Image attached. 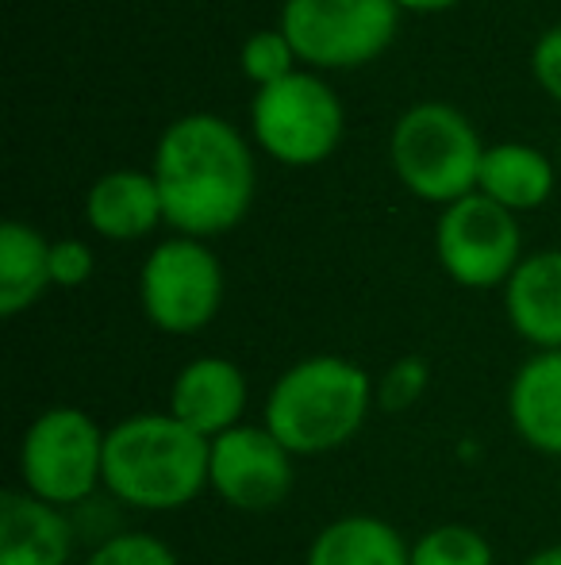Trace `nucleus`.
<instances>
[{"label":"nucleus","mask_w":561,"mask_h":565,"mask_svg":"<svg viewBox=\"0 0 561 565\" xmlns=\"http://www.w3.org/2000/svg\"><path fill=\"white\" fill-rule=\"evenodd\" d=\"M389 158L397 178L420 201H434L446 209V204L477 193L485 142L457 105L420 100V105L404 108L392 124Z\"/></svg>","instance_id":"obj_4"},{"label":"nucleus","mask_w":561,"mask_h":565,"mask_svg":"<svg viewBox=\"0 0 561 565\" xmlns=\"http://www.w3.org/2000/svg\"><path fill=\"white\" fill-rule=\"evenodd\" d=\"M212 443L170 412H139L105 435V492L139 512H177L208 489Z\"/></svg>","instance_id":"obj_2"},{"label":"nucleus","mask_w":561,"mask_h":565,"mask_svg":"<svg viewBox=\"0 0 561 565\" xmlns=\"http://www.w3.org/2000/svg\"><path fill=\"white\" fill-rule=\"evenodd\" d=\"M85 565H181L173 546L150 531H116L100 539Z\"/></svg>","instance_id":"obj_21"},{"label":"nucleus","mask_w":561,"mask_h":565,"mask_svg":"<svg viewBox=\"0 0 561 565\" xmlns=\"http://www.w3.org/2000/svg\"><path fill=\"white\" fill-rule=\"evenodd\" d=\"M397 0H284L278 28L296 58L320 70L374 62L397 39Z\"/></svg>","instance_id":"obj_7"},{"label":"nucleus","mask_w":561,"mask_h":565,"mask_svg":"<svg viewBox=\"0 0 561 565\" xmlns=\"http://www.w3.org/2000/svg\"><path fill=\"white\" fill-rule=\"evenodd\" d=\"M397 4L408 8V12H439V8H450L457 0H397Z\"/></svg>","instance_id":"obj_25"},{"label":"nucleus","mask_w":561,"mask_h":565,"mask_svg":"<svg viewBox=\"0 0 561 565\" xmlns=\"http://www.w3.org/2000/svg\"><path fill=\"white\" fill-rule=\"evenodd\" d=\"M105 427L74 404L39 412L20 439L23 492L54 508H77L105 489Z\"/></svg>","instance_id":"obj_5"},{"label":"nucleus","mask_w":561,"mask_h":565,"mask_svg":"<svg viewBox=\"0 0 561 565\" xmlns=\"http://www.w3.org/2000/svg\"><path fill=\"white\" fill-rule=\"evenodd\" d=\"M524 565H561V543H554V546H542V551H535L531 558H527Z\"/></svg>","instance_id":"obj_26"},{"label":"nucleus","mask_w":561,"mask_h":565,"mask_svg":"<svg viewBox=\"0 0 561 565\" xmlns=\"http://www.w3.org/2000/svg\"><path fill=\"white\" fill-rule=\"evenodd\" d=\"M427 385H431V365L416 354L400 358V362H392L389 370L377 377V408L408 412L412 404H420Z\"/></svg>","instance_id":"obj_22"},{"label":"nucleus","mask_w":561,"mask_h":565,"mask_svg":"<svg viewBox=\"0 0 561 565\" xmlns=\"http://www.w3.org/2000/svg\"><path fill=\"white\" fill-rule=\"evenodd\" d=\"M51 243L23 220L0 224V316L12 320L51 289Z\"/></svg>","instance_id":"obj_18"},{"label":"nucleus","mask_w":561,"mask_h":565,"mask_svg":"<svg viewBox=\"0 0 561 565\" xmlns=\"http://www.w3.org/2000/svg\"><path fill=\"white\" fill-rule=\"evenodd\" d=\"M377 408V381L358 362L312 354L289 365L266 393L262 424L292 458L343 450Z\"/></svg>","instance_id":"obj_3"},{"label":"nucleus","mask_w":561,"mask_h":565,"mask_svg":"<svg viewBox=\"0 0 561 565\" xmlns=\"http://www.w3.org/2000/svg\"><path fill=\"white\" fill-rule=\"evenodd\" d=\"M292 454L266 424H239L212 439L208 489L235 512H273L292 492Z\"/></svg>","instance_id":"obj_10"},{"label":"nucleus","mask_w":561,"mask_h":565,"mask_svg":"<svg viewBox=\"0 0 561 565\" xmlns=\"http://www.w3.org/2000/svg\"><path fill=\"white\" fill-rule=\"evenodd\" d=\"M558 170L539 147L531 142H496L485 147L477 173V193L493 196L508 212L519 209H539L550 193H554Z\"/></svg>","instance_id":"obj_17"},{"label":"nucleus","mask_w":561,"mask_h":565,"mask_svg":"<svg viewBox=\"0 0 561 565\" xmlns=\"http://www.w3.org/2000/svg\"><path fill=\"white\" fill-rule=\"evenodd\" d=\"M511 431L531 450L561 458V350H535L508 385Z\"/></svg>","instance_id":"obj_14"},{"label":"nucleus","mask_w":561,"mask_h":565,"mask_svg":"<svg viewBox=\"0 0 561 565\" xmlns=\"http://www.w3.org/2000/svg\"><path fill=\"white\" fill-rule=\"evenodd\" d=\"M97 269V258H93V246L85 238H58L51 243V281L62 285V289H77L85 285Z\"/></svg>","instance_id":"obj_23"},{"label":"nucleus","mask_w":561,"mask_h":565,"mask_svg":"<svg viewBox=\"0 0 561 565\" xmlns=\"http://www.w3.org/2000/svg\"><path fill=\"white\" fill-rule=\"evenodd\" d=\"M434 254L450 281L462 289H493L508 285V277L524 262V231L516 212L485 193H470L439 212Z\"/></svg>","instance_id":"obj_9"},{"label":"nucleus","mask_w":561,"mask_h":565,"mask_svg":"<svg viewBox=\"0 0 561 565\" xmlns=\"http://www.w3.org/2000/svg\"><path fill=\"white\" fill-rule=\"evenodd\" d=\"M292 62H296V51H292L289 35L281 28H262L242 43L239 51V66L250 82L262 89L270 82H281V77L292 74Z\"/></svg>","instance_id":"obj_20"},{"label":"nucleus","mask_w":561,"mask_h":565,"mask_svg":"<svg viewBox=\"0 0 561 565\" xmlns=\"http://www.w3.org/2000/svg\"><path fill=\"white\" fill-rule=\"evenodd\" d=\"M412 565H496V551L470 523H439L412 543Z\"/></svg>","instance_id":"obj_19"},{"label":"nucleus","mask_w":561,"mask_h":565,"mask_svg":"<svg viewBox=\"0 0 561 565\" xmlns=\"http://www.w3.org/2000/svg\"><path fill=\"white\" fill-rule=\"evenodd\" d=\"M250 131L258 147L284 166H315L343 139V100L312 70H292L255 89Z\"/></svg>","instance_id":"obj_6"},{"label":"nucleus","mask_w":561,"mask_h":565,"mask_svg":"<svg viewBox=\"0 0 561 565\" xmlns=\"http://www.w3.org/2000/svg\"><path fill=\"white\" fill-rule=\"evenodd\" d=\"M558 173H561V147H558Z\"/></svg>","instance_id":"obj_27"},{"label":"nucleus","mask_w":561,"mask_h":565,"mask_svg":"<svg viewBox=\"0 0 561 565\" xmlns=\"http://www.w3.org/2000/svg\"><path fill=\"white\" fill-rule=\"evenodd\" d=\"M74 523L62 508L12 489L0 497V565H69Z\"/></svg>","instance_id":"obj_12"},{"label":"nucleus","mask_w":561,"mask_h":565,"mask_svg":"<svg viewBox=\"0 0 561 565\" xmlns=\"http://www.w3.org/2000/svg\"><path fill=\"white\" fill-rule=\"evenodd\" d=\"M304 565H412V543L381 515H338L315 531Z\"/></svg>","instance_id":"obj_16"},{"label":"nucleus","mask_w":561,"mask_h":565,"mask_svg":"<svg viewBox=\"0 0 561 565\" xmlns=\"http://www.w3.org/2000/svg\"><path fill=\"white\" fill-rule=\"evenodd\" d=\"M247 396V373L231 358L201 354L177 370V377L170 385V408L165 412L212 443L242 424Z\"/></svg>","instance_id":"obj_11"},{"label":"nucleus","mask_w":561,"mask_h":565,"mask_svg":"<svg viewBox=\"0 0 561 565\" xmlns=\"http://www.w3.org/2000/svg\"><path fill=\"white\" fill-rule=\"evenodd\" d=\"M142 316L165 335H196L224 305V266L201 238H165L139 269Z\"/></svg>","instance_id":"obj_8"},{"label":"nucleus","mask_w":561,"mask_h":565,"mask_svg":"<svg viewBox=\"0 0 561 565\" xmlns=\"http://www.w3.org/2000/svg\"><path fill=\"white\" fill-rule=\"evenodd\" d=\"M85 220L97 235L112 243L150 235L158 224H165L158 181L147 170H108L85 193Z\"/></svg>","instance_id":"obj_15"},{"label":"nucleus","mask_w":561,"mask_h":565,"mask_svg":"<svg viewBox=\"0 0 561 565\" xmlns=\"http://www.w3.org/2000/svg\"><path fill=\"white\" fill-rule=\"evenodd\" d=\"M531 70H535V77H539L542 89H547L554 100H561V23L535 39Z\"/></svg>","instance_id":"obj_24"},{"label":"nucleus","mask_w":561,"mask_h":565,"mask_svg":"<svg viewBox=\"0 0 561 565\" xmlns=\"http://www.w3.org/2000/svg\"><path fill=\"white\" fill-rule=\"evenodd\" d=\"M165 224L188 238L224 235L255 201V154L239 127L216 113L177 116L154 147Z\"/></svg>","instance_id":"obj_1"},{"label":"nucleus","mask_w":561,"mask_h":565,"mask_svg":"<svg viewBox=\"0 0 561 565\" xmlns=\"http://www.w3.org/2000/svg\"><path fill=\"white\" fill-rule=\"evenodd\" d=\"M504 316L535 350H561V250L524 254L504 285Z\"/></svg>","instance_id":"obj_13"}]
</instances>
